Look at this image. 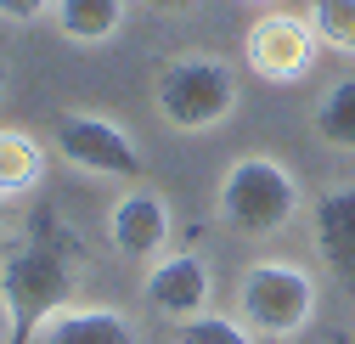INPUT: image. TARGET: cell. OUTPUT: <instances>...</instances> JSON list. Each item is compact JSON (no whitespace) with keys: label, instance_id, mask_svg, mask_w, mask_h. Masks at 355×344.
I'll return each mask as SVG.
<instances>
[{"label":"cell","instance_id":"cell-1","mask_svg":"<svg viewBox=\"0 0 355 344\" xmlns=\"http://www.w3.org/2000/svg\"><path fill=\"white\" fill-rule=\"evenodd\" d=\"M79 293V266L51 243H23L0 260V311H6L12 344H34L57 311L73 305Z\"/></svg>","mask_w":355,"mask_h":344},{"label":"cell","instance_id":"cell-2","mask_svg":"<svg viewBox=\"0 0 355 344\" xmlns=\"http://www.w3.org/2000/svg\"><path fill=\"white\" fill-rule=\"evenodd\" d=\"M220 221H226L232 232L243 237H277L299 221V209H304V192L299 181L288 175V164L271 158V153H243L232 158V169L220 175Z\"/></svg>","mask_w":355,"mask_h":344},{"label":"cell","instance_id":"cell-3","mask_svg":"<svg viewBox=\"0 0 355 344\" xmlns=\"http://www.w3.org/2000/svg\"><path fill=\"white\" fill-rule=\"evenodd\" d=\"M237 322L259 338H299L316 322V277L293 260H254L237 277Z\"/></svg>","mask_w":355,"mask_h":344},{"label":"cell","instance_id":"cell-4","mask_svg":"<svg viewBox=\"0 0 355 344\" xmlns=\"http://www.w3.org/2000/svg\"><path fill=\"white\" fill-rule=\"evenodd\" d=\"M153 102H158V113L175 130H187V136L214 130V124H226L232 108H237V74H232V62L203 57V51L175 57L153 79Z\"/></svg>","mask_w":355,"mask_h":344},{"label":"cell","instance_id":"cell-5","mask_svg":"<svg viewBox=\"0 0 355 344\" xmlns=\"http://www.w3.org/2000/svg\"><path fill=\"white\" fill-rule=\"evenodd\" d=\"M57 153L85 169V175H141V147L124 124L102 119V113H57L51 130Z\"/></svg>","mask_w":355,"mask_h":344},{"label":"cell","instance_id":"cell-6","mask_svg":"<svg viewBox=\"0 0 355 344\" xmlns=\"http://www.w3.org/2000/svg\"><path fill=\"white\" fill-rule=\"evenodd\" d=\"M316 28H310V17L299 12H265L248 40H243V57L259 79H271V85H288V79H304L310 62H316Z\"/></svg>","mask_w":355,"mask_h":344},{"label":"cell","instance_id":"cell-7","mask_svg":"<svg viewBox=\"0 0 355 344\" xmlns=\"http://www.w3.org/2000/svg\"><path fill=\"white\" fill-rule=\"evenodd\" d=\"M147 305L164 316V322H198L209 316V299H214V271L203 254H169L164 266L147 271Z\"/></svg>","mask_w":355,"mask_h":344},{"label":"cell","instance_id":"cell-8","mask_svg":"<svg viewBox=\"0 0 355 344\" xmlns=\"http://www.w3.org/2000/svg\"><path fill=\"white\" fill-rule=\"evenodd\" d=\"M169 226H175V214L158 192L136 187V192H124L113 209H107V243L124 254V260H153V254L169 243Z\"/></svg>","mask_w":355,"mask_h":344},{"label":"cell","instance_id":"cell-9","mask_svg":"<svg viewBox=\"0 0 355 344\" xmlns=\"http://www.w3.org/2000/svg\"><path fill=\"white\" fill-rule=\"evenodd\" d=\"M310 243H316L322 266L355 288V181L349 187H327L310 203Z\"/></svg>","mask_w":355,"mask_h":344},{"label":"cell","instance_id":"cell-10","mask_svg":"<svg viewBox=\"0 0 355 344\" xmlns=\"http://www.w3.org/2000/svg\"><path fill=\"white\" fill-rule=\"evenodd\" d=\"M34 344H141L136 322L124 311H107V305H68L57 311L46 327L34 333Z\"/></svg>","mask_w":355,"mask_h":344},{"label":"cell","instance_id":"cell-11","mask_svg":"<svg viewBox=\"0 0 355 344\" xmlns=\"http://www.w3.org/2000/svg\"><path fill=\"white\" fill-rule=\"evenodd\" d=\"M57 28L73 46H102L124 28V0H57Z\"/></svg>","mask_w":355,"mask_h":344},{"label":"cell","instance_id":"cell-12","mask_svg":"<svg viewBox=\"0 0 355 344\" xmlns=\"http://www.w3.org/2000/svg\"><path fill=\"white\" fill-rule=\"evenodd\" d=\"M40 175H46V147L28 130H0V198L34 192Z\"/></svg>","mask_w":355,"mask_h":344},{"label":"cell","instance_id":"cell-13","mask_svg":"<svg viewBox=\"0 0 355 344\" xmlns=\"http://www.w3.org/2000/svg\"><path fill=\"white\" fill-rule=\"evenodd\" d=\"M310 119H316V136H322L327 147H338V153H355V79H338V85H327Z\"/></svg>","mask_w":355,"mask_h":344},{"label":"cell","instance_id":"cell-14","mask_svg":"<svg viewBox=\"0 0 355 344\" xmlns=\"http://www.w3.org/2000/svg\"><path fill=\"white\" fill-rule=\"evenodd\" d=\"M310 28H316L322 46L355 57V0H310Z\"/></svg>","mask_w":355,"mask_h":344},{"label":"cell","instance_id":"cell-15","mask_svg":"<svg viewBox=\"0 0 355 344\" xmlns=\"http://www.w3.org/2000/svg\"><path fill=\"white\" fill-rule=\"evenodd\" d=\"M259 333H248L237 316H198V322H187L181 327V344H254Z\"/></svg>","mask_w":355,"mask_h":344},{"label":"cell","instance_id":"cell-16","mask_svg":"<svg viewBox=\"0 0 355 344\" xmlns=\"http://www.w3.org/2000/svg\"><path fill=\"white\" fill-rule=\"evenodd\" d=\"M46 12H57V0H0V17L6 23H34Z\"/></svg>","mask_w":355,"mask_h":344},{"label":"cell","instance_id":"cell-17","mask_svg":"<svg viewBox=\"0 0 355 344\" xmlns=\"http://www.w3.org/2000/svg\"><path fill=\"white\" fill-rule=\"evenodd\" d=\"M147 6H153V12H192L198 0H147Z\"/></svg>","mask_w":355,"mask_h":344},{"label":"cell","instance_id":"cell-18","mask_svg":"<svg viewBox=\"0 0 355 344\" xmlns=\"http://www.w3.org/2000/svg\"><path fill=\"white\" fill-rule=\"evenodd\" d=\"M0 96H6V62H0Z\"/></svg>","mask_w":355,"mask_h":344},{"label":"cell","instance_id":"cell-19","mask_svg":"<svg viewBox=\"0 0 355 344\" xmlns=\"http://www.w3.org/2000/svg\"><path fill=\"white\" fill-rule=\"evenodd\" d=\"M259 6H271V0H259Z\"/></svg>","mask_w":355,"mask_h":344}]
</instances>
